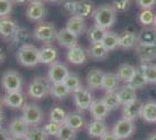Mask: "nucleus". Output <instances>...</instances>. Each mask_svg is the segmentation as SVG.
<instances>
[{"label":"nucleus","mask_w":156,"mask_h":140,"mask_svg":"<svg viewBox=\"0 0 156 140\" xmlns=\"http://www.w3.org/2000/svg\"><path fill=\"white\" fill-rule=\"evenodd\" d=\"M137 68H135L132 64H128V63H124L121 66H119L117 70V76L118 78L120 80V82H125V83H128L130 81V78L135 75Z\"/></svg>","instance_id":"nucleus-32"},{"label":"nucleus","mask_w":156,"mask_h":140,"mask_svg":"<svg viewBox=\"0 0 156 140\" xmlns=\"http://www.w3.org/2000/svg\"><path fill=\"white\" fill-rule=\"evenodd\" d=\"M87 56L94 61H104L108 57L110 50L103 45V42L90 43V47L86 49Z\"/></svg>","instance_id":"nucleus-19"},{"label":"nucleus","mask_w":156,"mask_h":140,"mask_svg":"<svg viewBox=\"0 0 156 140\" xmlns=\"http://www.w3.org/2000/svg\"><path fill=\"white\" fill-rule=\"evenodd\" d=\"M105 73L101 69H91L87 75H86V85L90 90H97L101 88V83H103V78H104Z\"/></svg>","instance_id":"nucleus-22"},{"label":"nucleus","mask_w":156,"mask_h":140,"mask_svg":"<svg viewBox=\"0 0 156 140\" xmlns=\"http://www.w3.org/2000/svg\"><path fill=\"white\" fill-rule=\"evenodd\" d=\"M2 103L4 105L13 110H20L25 106L26 104V96L22 91H12V92H6L2 97Z\"/></svg>","instance_id":"nucleus-11"},{"label":"nucleus","mask_w":156,"mask_h":140,"mask_svg":"<svg viewBox=\"0 0 156 140\" xmlns=\"http://www.w3.org/2000/svg\"><path fill=\"white\" fill-rule=\"evenodd\" d=\"M13 0H0V19L7 18L13 12Z\"/></svg>","instance_id":"nucleus-44"},{"label":"nucleus","mask_w":156,"mask_h":140,"mask_svg":"<svg viewBox=\"0 0 156 140\" xmlns=\"http://www.w3.org/2000/svg\"><path fill=\"white\" fill-rule=\"evenodd\" d=\"M9 140H28L26 135H11Z\"/></svg>","instance_id":"nucleus-51"},{"label":"nucleus","mask_w":156,"mask_h":140,"mask_svg":"<svg viewBox=\"0 0 156 140\" xmlns=\"http://www.w3.org/2000/svg\"><path fill=\"white\" fill-rule=\"evenodd\" d=\"M69 74H70L69 68L66 67L64 63L56 61V62H54L51 66L49 67L47 77L51 82V84H55V83H63Z\"/></svg>","instance_id":"nucleus-9"},{"label":"nucleus","mask_w":156,"mask_h":140,"mask_svg":"<svg viewBox=\"0 0 156 140\" xmlns=\"http://www.w3.org/2000/svg\"><path fill=\"white\" fill-rule=\"evenodd\" d=\"M51 82L48 77L37 76L34 77L30 83L27 87V95L35 100H40L46 98L48 95H50Z\"/></svg>","instance_id":"nucleus-2"},{"label":"nucleus","mask_w":156,"mask_h":140,"mask_svg":"<svg viewBox=\"0 0 156 140\" xmlns=\"http://www.w3.org/2000/svg\"><path fill=\"white\" fill-rule=\"evenodd\" d=\"M117 13H125L129 9L130 0H113L111 4Z\"/></svg>","instance_id":"nucleus-46"},{"label":"nucleus","mask_w":156,"mask_h":140,"mask_svg":"<svg viewBox=\"0 0 156 140\" xmlns=\"http://www.w3.org/2000/svg\"><path fill=\"white\" fill-rule=\"evenodd\" d=\"M76 1L77 0H63L62 1V9L64 11L65 14L68 15H75V12H76Z\"/></svg>","instance_id":"nucleus-47"},{"label":"nucleus","mask_w":156,"mask_h":140,"mask_svg":"<svg viewBox=\"0 0 156 140\" xmlns=\"http://www.w3.org/2000/svg\"><path fill=\"white\" fill-rule=\"evenodd\" d=\"M71 95L73 103H75V105L79 111L89 110L91 104L94 102V97L92 95L91 90L89 88L83 87V85L76 89L75 91H72Z\"/></svg>","instance_id":"nucleus-7"},{"label":"nucleus","mask_w":156,"mask_h":140,"mask_svg":"<svg viewBox=\"0 0 156 140\" xmlns=\"http://www.w3.org/2000/svg\"><path fill=\"white\" fill-rule=\"evenodd\" d=\"M29 2H44V0H29Z\"/></svg>","instance_id":"nucleus-57"},{"label":"nucleus","mask_w":156,"mask_h":140,"mask_svg":"<svg viewBox=\"0 0 156 140\" xmlns=\"http://www.w3.org/2000/svg\"><path fill=\"white\" fill-rule=\"evenodd\" d=\"M101 100L104 102L105 105L108 107L110 111L118 110L119 107L121 106L120 100H119V98H118L117 91H114V92H106L104 96H103Z\"/></svg>","instance_id":"nucleus-39"},{"label":"nucleus","mask_w":156,"mask_h":140,"mask_svg":"<svg viewBox=\"0 0 156 140\" xmlns=\"http://www.w3.org/2000/svg\"><path fill=\"white\" fill-rule=\"evenodd\" d=\"M66 114L68 112H65L64 109H62L61 106H52L51 110L49 111V120L62 125V124H64Z\"/></svg>","instance_id":"nucleus-40"},{"label":"nucleus","mask_w":156,"mask_h":140,"mask_svg":"<svg viewBox=\"0 0 156 140\" xmlns=\"http://www.w3.org/2000/svg\"><path fill=\"white\" fill-rule=\"evenodd\" d=\"M101 42L110 52H113V50L119 48V34L107 31Z\"/></svg>","instance_id":"nucleus-36"},{"label":"nucleus","mask_w":156,"mask_h":140,"mask_svg":"<svg viewBox=\"0 0 156 140\" xmlns=\"http://www.w3.org/2000/svg\"><path fill=\"white\" fill-rule=\"evenodd\" d=\"M59 127H61L59 124L49 120V121H47L46 124L42 126V128H43V131L46 132V134L48 137H56L59 131Z\"/></svg>","instance_id":"nucleus-45"},{"label":"nucleus","mask_w":156,"mask_h":140,"mask_svg":"<svg viewBox=\"0 0 156 140\" xmlns=\"http://www.w3.org/2000/svg\"><path fill=\"white\" fill-rule=\"evenodd\" d=\"M71 95V91L66 88L64 83H55L51 84V89H50V96L54 99L63 100L65 99L68 96Z\"/></svg>","instance_id":"nucleus-34"},{"label":"nucleus","mask_w":156,"mask_h":140,"mask_svg":"<svg viewBox=\"0 0 156 140\" xmlns=\"http://www.w3.org/2000/svg\"><path fill=\"white\" fill-rule=\"evenodd\" d=\"M9 137L11 134L8 133L7 128H4L2 126L0 127V140H9Z\"/></svg>","instance_id":"nucleus-50"},{"label":"nucleus","mask_w":156,"mask_h":140,"mask_svg":"<svg viewBox=\"0 0 156 140\" xmlns=\"http://www.w3.org/2000/svg\"><path fill=\"white\" fill-rule=\"evenodd\" d=\"M64 83L66 88L70 90V91H75L76 89H78L79 87H82L83 84H82V80H80V77H79V75L76 73H70L68 76H66V78L64 80Z\"/></svg>","instance_id":"nucleus-43"},{"label":"nucleus","mask_w":156,"mask_h":140,"mask_svg":"<svg viewBox=\"0 0 156 140\" xmlns=\"http://www.w3.org/2000/svg\"><path fill=\"white\" fill-rule=\"evenodd\" d=\"M47 15V8L44 2H29L26 8V16L29 21L41 22L44 21Z\"/></svg>","instance_id":"nucleus-10"},{"label":"nucleus","mask_w":156,"mask_h":140,"mask_svg":"<svg viewBox=\"0 0 156 140\" xmlns=\"http://www.w3.org/2000/svg\"><path fill=\"white\" fill-rule=\"evenodd\" d=\"M137 41L142 45L156 43V29L154 27H143L137 33Z\"/></svg>","instance_id":"nucleus-31"},{"label":"nucleus","mask_w":156,"mask_h":140,"mask_svg":"<svg viewBox=\"0 0 156 140\" xmlns=\"http://www.w3.org/2000/svg\"><path fill=\"white\" fill-rule=\"evenodd\" d=\"M153 27L156 29V14H155V21H154V25H153Z\"/></svg>","instance_id":"nucleus-59"},{"label":"nucleus","mask_w":156,"mask_h":140,"mask_svg":"<svg viewBox=\"0 0 156 140\" xmlns=\"http://www.w3.org/2000/svg\"><path fill=\"white\" fill-rule=\"evenodd\" d=\"M56 41L58 42L59 46L66 48V49H70L72 47L78 46V36L71 33L70 31H68L66 28H62V29L57 31Z\"/></svg>","instance_id":"nucleus-17"},{"label":"nucleus","mask_w":156,"mask_h":140,"mask_svg":"<svg viewBox=\"0 0 156 140\" xmlns=\"http://www.w3.org/2000/svg\"><path fill=\"white\" fill-rule=\"evenodd\" d=\"M106 29L101 28V27L97 26V25H92L90 28H87L86 31V38L90 41V43H97V42H101L104 39L105 34H106Z\"/></svg>","instance_id":"nucleus-33"},{"label":"nucleus","mask_w":156,"mask_h":140,"mask_svg":"<svg viewBox=\"0 0 156 140\" xmlns=\"http://www.w3.org/2000/svg\"><path fill=\"white\" fill-rule=\"evenodd\" d=\"M117 95L119 100H120L121 106L125 105V104H127V103H130V102L135 100L137 98L136 90H134L133 88H130L128 84H125L122 87H119V89L117 90Z\"/></svg>","instance_id":"nucleus-27"},{"label":"nucleus","mask_w":156,"mask_h":140,"mask_svg":"<svg viewBox=\"0 0 156 140\" xmlns=\"http://www.w3.org/2000/svg\"><path fill=\"white\" fill-rule=\"evenodd\" d=\"M130 1H132V0H130Z\"/></svg>","instance_id":"nucleus-60"},{"label":"nucleus","mask_w":156,"mask_h":140,"mask_svg":"<svg viewBox=\"0 0 156 140\" xmlns=\"http://www.w3.org/2000/svg\"><path fill=\"white\" fill-rule=\"evenodd\" d=\"M19 27L20 26L18 25V22L9 16L1 18L0 19V38L5 41H11Z\"/></svg>","instance_id":"nucleus-12"},{"label":"nucleus","mask_w":156,"mask_h":140,"mask_svg":"<svg viewBox=\"0 0 156 140\" xmlns=\"http://www.w3.org/2000/svg\"><path fill=\"white\" fill-rule=\"evenodd\" d=\"M13 2L16 5H23L26 2H29V0H13Z\"/></svg>","instance_id":"nucleus-54"},{"label":"nucleus","mask_w":156,"mask_h":140,"mask_svg":"<svg viewBox=\"0 0 156 140\" xmlns=\"http://www.w3.org/2000/svg\"><path fill=\"white\" fill-rule=\"evenodd\" d=\"M29 127L30 126L27 124L26 120L20 116V117H14L9 121L7 126V131L11 135H26Z\"/></svg>","instance_id":"nucleus-18"},{"label":"nucleus","mask_w":156,"mask_h":140,"mask_svg":"<svg viewBox=\"0 0 156 140\" xmlns=\"http://www.w3.org/2000/svg\"><path fill=\"white\" fill-rule=\"evenodd\" d=\"M5 120H6L5 119V114H4L2 111H0V127L5 124Z\"/></svg>","instance_id":"nucleus-53"},{"label":"nucleus","mask_w":156,"mask_h":140,"mask_svg":"<svg viewBox=\"0 0 156 140\" xmlns=\"http://www.w3.org/2000/svg\"><path fill=\"white\" fill-rule=\"evenodd\" d=\"M94 12V2L93 0H77L76 1V12L75 15L79 18L86 19L91 16Z\"/></svg>","instance_id":"nucleus-25"},{"label":"nucleus","mask_w":156,"mask_h":140,"mask_svg":"<svg viewBox=\"0 0 156 140\" xmlns=\"http://www.w3.org/2000/svg\"><path fill=\"white\" fill-rule=\"evenodd\" d=\"M68 31H70L77 36H80L83 34L86 33V23H85V19L79 18L77 15H72L69 18V20L66 22V27Z\"/></svg>","instance_id":"nucleus-23"},{"label":"nucleus","mask_w":156,"mask_h":140,"mask_svg":"<svg viewBox=\"0 0 156 140\" xmlns=\"http://www.w3.org/2000/svg\"><path fill=\"white\" fill-rule=\"evenodd\" d=\"M155 14L156 13L153 9H142L139 13L137 21L143 27H153L154 21H155Z\"/></svg>","instance_id":"nucleus-38"},{"label":"nucleus","mask_w":156,"mask_h":140,"mask_svg":"<svg viewBox=\"0 0 156 140\" xmlns=\"http://www.w3.org/2000/svg\"><path fill=\"white\" fill-rule=\"evenodd\" d=\"M86 59H87L86 50H84V48H82L80 46L72 47L66 52V60L75 66L84 64L86 62Z\"/></svg>","instance_id":"nucleus-20"},{"label":"nucleus","mask_w":156,"mask_h":140,"mask_svg":"<svg viewBox=\"0 0 156 140\" xmlns=\"http://www.w3.org/2000/svg\"><path fill=\"white\" fill-rule=\"evenodd\" d=\"M147 140H156V131L155 132H153V133H150L149 135H148Z\"/></svg>","instance_id":"nucleus-55"},{"label":"nucleus","mask_w":156,"mask_h":140,"mask_svg":"<svg viewBox=\"0 0 156 140\" xmlns=\"http://www.w3.org/2000/svg\"><path fill=\"white\" fill-rule=\"evenodd\" d=\"M86 131H87V133H89V135L91 138L100 139L108 131V128H107V125H106V123H105L104 120L93 119L92 121L87 123Z\"/></svg>","instance_id":"nucleus-21"},{"label":"nucleus","mask_w":156,"mask_h":140,"mask_svg":"<svg viewBox=\"0 0 156 140\" xmlns=\"http://www.w3.org/2000/svg\"><path fill=\"white\" fill-rule=\"evenodd\" d=\"M47 2H50V4H62L63 0H44Z\"/></svg>","instance_id":"nucleus-56"},{"label":"nucleus","mask_w":156,"mask_h":140,"mask_svg":"<svg viewBox=\"0 0 156 140\" xmlns=\"http://www.w3.org/2000/svg\"><path fill=\"white\" fill-rule=\"evenodd\" d=\"M137 59L141 63H150L156 59V43L154 45H142L137 43L134 48Z\"/></svg>","instance_id":"nucleus-14"},{"label":"nucleus","mask_w":156,"mask_h":140,"mask_svg":"<svg viewBox=\"0 0 156 140\" xmlns=\"http://www.w3.org/2000/svg\"><path fill=\"white\" fill-rule=\"evenodd\" d=\"M118 13L111 4H104L100 5L97 8H94V12L92 14V18L94 21V25L108 31L117 21Z\"/></svg>","instance_id":"nucleus-1"},{"label":"nucleus","mask_w":156,"mask_h":140,"mask_svg":"<svg viewBox=\"0 0 156 140\" xmlns=\"http://www.w3.org/2000/svg\"><path fill=\"white\" fill-rule=\"evenodd\" d=\"M100 140H120V139H119L117 135L113 133V131L111 130V131H107V132L100 138Z\"/></svg>","instance_id":"nucleus-49"},{"label":"nucleus","mask_w":156,"mask_h":140,"mask_svg":"<svg viewBox=\"0 0 156 140\" xmlns=\"http://www.w3.org/2000/svg\"><path fill=\"white\" fill-rule=\"evenodd\" d=\"M148 84H156V64L155 63H141L140 68Z\"/></svg>","instance_id":"nucleus-35"},{"label":"nucleus","mask_w":156,"mask_h":140,"mask_svg":"<svg viewBox=\"0 0 156 140\" xmlns=\"http://www.w3.org/2000/svg\"><path fill=\"white\" fill-rule=\"evenodd\" d=\"M64 124L69 127H71L76 132H78L85 126V118L84 116L79 112H69L66 114Z\"/></svg>","instance_id":"nucleus-29"},{"label":"nucleus","mask_w":156,"mask_h":140,"mask_svg":"<svg viewBox=\"0 0 156 140\" xmlns=\"http://www.w3.org/2000/svg\"><path fill=\"white\" fill-rule=\"evenodd\" d=\"M30 40H32V34H30V32L27 28L19 27L18 31H16V33L14 34L13 39L9 41V42H11V46L12 47H18V49H19L20 47L30 43Z\"/></svg>","instance_id":"nucleus-26"},{"label":"nucleus","mask_w":156,"mask_h":140,"mask_svg":"<svg viewBox=\"0 0 156 140\" xmlns=\"http://www.w3.org/2000/svg\"><path fill=\"white\" fill-rule=\"evenodd\" d=\"M1 87L6 92L22 91L23 78L16 70H7L1 77Z\"/></svg>","instance_id":"nucleus-6"},{"label":"nucleus","mask_w":156,"mask_h":140,"mask_svg":"<svg viewBox=\"0 0 156 140\" xmlns=\"http://www.w3.org/2000/svg\"><path fill=\"white\" fill-rule=\"evenodd\" d=\"M135 2L141 9H153L156 5V0H135Z\"/></svg>","instance_id":"nucleus-48"},{"label":"nucleus","mask_w":156,"mask_h":140,"mask_svg":"<svg viewBox=\"0 0 156 140\" xmlns=\"http://www.w3.org/2000/svg\"><path fill=\"white\" fill-rule=\"evenodd\" d=\"M142 105L143 103L140 99H135L130 103H127L122 105L121 109V114H122V118L125 119L132 120V121H135L137 118H141V111H142Z\"/></svg>","instance_id":"nucleus-13"},{"label":"nucleus","mask_w":156,"mask_h":140,"mask_svg":"<svg viewBox=\"0 0 156 140\" xmlns=\"http://www.w3.org/2000/svg\"><path fill=\"white\" fill-rule=\"evenodd\" d=\"M40 52V63L47 64V66H51L54 62L57 61L58 57V50L55 46H52L51 43H46L43 46L39 48Z\"/></svg>","instance_id":"nucleus-15"},{"label":"nucleus","mask_w":156,"mask_h":140,"mask_svg":"<svg viewBox=\"0 0 156 140\" xmlns=\"http://www.w3.org/2000/svg\"><path fill=\"white\" fill-rule=\"evenodd\" d=\"M139 43L137 33L133 29H125L119 34V48L128 50L135 48Z\"/></svg>","instance_id":"nucleus-16"},{"label":"nucleus","mask_w":156,"mask_h":140,"mask_svg":"<svg viewBox=\"0 0 156 140\" xmlns=\"http://www.w3.org/2000/svg\"><path fill=\"white\" fill-rule=\"evenodd\" d=\"M112 131L120 140H127L135 132V124L132 120L120 118L114 123Z\"/></svg>","instance_id":"nucleus-8"},{"label":"nucleus","mask_w":156,"mask_h":140,"mask_svg":"<svg viewBox=\"0 0 156 140\" xmlns=\"http://www.w3.org/2000/svg\"><path fill=\"white\" fill-rule=\"evenodd\" d=\"M16 60L22 67L34 68L40 64V52L39 48L28 43L20 47L16 50Z\"/></svg>","instance_id":"nucleus-3"},{"label":"nucleus","mask_w":156,"mask_h":140,"mask_svg":"<svg viewBox=\"0 0 156 140\" xmlns=\"http://www.w3.org/2000/svg\"><path fill=\"white\" fill-rule=\"evenodd\" d=\"M119 83L120 80L118 78L117 74L105 73L100 89H103L105 92H114L119 89Z\"/></svg>","instance_id":"nucleus-30"},{"label":"nucleus","mask_w":156,"mask_h":140,"mask_svg":"<svg viewBox=\"0 0 156 140\" xmlns=\"http://www.w3.org/2000/svg\"><path fill=\"white\" fill-rule=\"evenodd\" d=\"M126 84H128L130 88H133L134 90H141V89H144V88L147 87V80L144 78V76H143L142 71L140 70V69H137L135 75L130 78V81L128 83H126Z\"/></svg>","instance_id":"nucleus-37"},{"label":"nucleus","mask_w":156,"mask_h":140,"mask_svg":"<svg viewBox=\"0 0 156 140\" xmlns=\"http://www.w3.org/2000/svg\"><path fill=\"white\" fill-rule=\"evenodd\" d=\"M5 59H6V54H5V50L0 47V64L5 61Z\"/></svg>","instance_id":"nucleus-52"},{"label":"nucleus","mask_w":156,"mask_h":140,"mask_svg":"<svg viewBox=\"0 0 156 140\" xmlns=\"http://www.w3.org/2000/svg\"><path fill=\"white\" fill-rule=\"evenodd\" d=\"M28 140H49V137L40 126H30L26 134Z\"/></svg>","instance_id":"nucleus-42"},{"label":"nucleus","mask_w":156,"mask_h":140,"mask_svg":"<svg viewBox=\"0 0 156 140\" xmlns=\"http://www.w3.org/2000/svg\"><path fill=\"white\" fill-rule=\"evenodd\" d=\"M21 117L27 121L29 126H40L44 120V113L42 109L35 103H26L21 109Z\"/></svg>","instance_id":"nucleus-5"},{"label":"nucleus","mask_w":156,"mask_h":140,"mask_svg":"<svg viewBox=\"0 0 156 140\" xmlns=\"http://www.w3.org/2000/svg\"><path fill=\"white\" fill-rule=\"evenodd\" d=\"M2 105H4V103H2V98L0 97V111H2Z\"/></svg>","instance_id":"nucleus-58"},{"label":"nucleus","mask_w":156,"mask_h":140,"mask_svg":"<svg viewBox=\"0 0 156 140\" xmlns=\"http://www.w3.org/2000/svg\"><path fill=\"white\" fill-rule=\"evenodd\" d=\"M77 132L75 130H72L71 127H69L65 124H62L59 127V131L57 135L55 137L56 140H76Z\"/></svg>","instance_id":"nucleus-41"},{"label":"nucleus","mask_w":156,"mask_h":140,"mask_svg":"<svg viewBox=\"0 0 156 140\" xmlns=\"http://www.w3.org/2000/svg\"><path fill=\"white\" fill-rule=\"evenodd\" d=\"M89 111H90L92 118L97 120H105V118L111 112L108 107L105 105L104 102L101 99H94V102L92 103L90 109H89Z\"/></svg>","instance_id":"nucleus-24"},{"label":"nucleus","mask_w":156,"mask_h":140,"mask_svg":"<svg viewBox=\"0 0 156 140\" xmlns=\"http://www.w3.org/2000/svg\"><path fill=\"white\" fill-rule=\"evenodd\" d=\"M141 118L146 123L156 124V100H148L143 103Z\"/></svg>","instance_id":"nucleus-28"},{"label":"nucleus","mask_w":156,"mask_h":140,"mask_svg":"<svg viewBox=\"0 0 156 140\" xmlns=\"http://www.w3.org/2000/svg\"><path fill=\"white\" fill-rule=\"evenodd\" d=\"M57 35V29L51 22L47 21H41L37 22V25L33 29V36L35 40L46 43H51L56 40Z\"/></svg>","instance_id":"nucleus-4"}]
</instances>
